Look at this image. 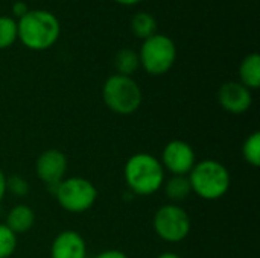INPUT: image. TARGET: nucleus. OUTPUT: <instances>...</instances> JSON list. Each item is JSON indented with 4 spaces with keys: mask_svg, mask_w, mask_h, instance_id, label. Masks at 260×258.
Masks as SVG:
<instances>
[{
    "mask_svg": "<svg viewBox=\"0 0 260 258\" xmlns=\"http://www.w3.org/2000/svg\"><path fill=\"white\" fill-rule=\"evenodd\" d=\"M59 21L49 11L34 9L17 21V38L30 50L50 49L59 38Z\"/></svg>",
    "mask_w": 260,
    "mask_h": 258,
    "instance_id": "nucleus-1",
    "label": "nucleus"
},
{
    "mask_svg": "<svg viewBox=\"0 0 260 258\" xmlns=\"http://www.w3.org/2000/svg\"><path fill=\"white\" fill-rule=\"evenodd\" d=\"M123 175L129 190L139 196L157 193L165 181V169L160 160L145 152L136 154L126 161Z\"/></svg>",
    "mask_w": 260,
    "mask_h": 258,
    "instance_id": "nucleus-2",
    "label": "nucleus"
},
{
    "mask_svg": "<svg viewBox=\"0 0 260 258\" xmlns=\"http://www.w3.org/2000/svg\"><path fill=\"white\" fill-rule=\"evenodd\" d=\"M187 178L192 193L206 201H218L224 198L232 184L229 169L222 163L209 158L197 163Z\"/></svg>",
    "mask_w": 260,
    "mask_h": 258,
    "instance_id": "nucleus-3",
    "label": "nucleus"
},
{
    "mask_svg": "<svg viewBox=\"0 0 260 258\" xmlns=\"http://www.w3.org/2000/svg\"><path fill=\"white\" fill-rule=\"evenodd\" d=\"M102 97L110 111L119 116L134 114L143 100L139 84L131 76L113 75L102 87Z\"/></svg>",
    "mask_w": 260,
    "mask_h": 258,
    "instance_id": "nucleus-4",
    "label": "nucleus"
},
{
    "mask_svg": "<svg viewBox=\"0 0 260 258\" xmlns=\"http://www.w3.org/2000/svg\"><path fill=\"white\" fill-rule=\"evenodd\" d=\"M55 196L61 208L69 213L79 214L88 211L94 205L98 190L91 181L81 176H72L64 178L55 187Z\"/></svg>",
    "mask_w": 260,
    "mask_h": 258,
    "instance_id": "nucleus-5",
    "label": "nucleus"
},
{
    "mask_svg": "<svg viewBox=\"0 0 260 258\" xmlns=\"http://www.w3.org/2000/svg\"><path fill=\"white\" fill-rule=\"evenodd\" d=\"M139 59H140V65L146 70V73L154 76L165 75L175 64L177 59L175 43L166 35L155 33L143 40Z\"/></svg>",
    "mask_w": 260,
    "mask_h": 258,
    "instance_id": "nucleus-6",
    "label": "nucleus"
},
{
    "mask_svg": "<svg viewBox=\"0 0 260 258\" xmlns=\"http://www.w3.org/2000/svg\"><path fill=\"white\" fill-rule=\"evenodd\" d=\"M154 230L161 240L178 243L190 233V217L180 205L168 204L157 210L154 216Z\"/></svg>",
    "mask_w": 260,
    "mask_h": 258,
    "instance_id": "nucleus-7",
    "label": "nucleus"
},
{
    "mask_svg": "<svg viewBox=\"0 0 260 258\" xmlns=\"http://www.w3.org/2000/svg\"><path fill=\"white\" fill-rule=\"evenodd\" d=\"M160 163L174 176H187L197 164L195 151L187 141L172 140L163 148Z\"/></svg>",
    "mask_w": 260,
    "mask_h": 258,
    "instance_id": "nucleus-8",
    "label": "nucleus"
},
{
    "mask_svg": "<svg viewBox=\"0 0 260 258\" xmlns=\"http://www.w3.org/2000/svg\"><path fill=\"white\" fill-rule=\"evenodd\" d=\"M37 176L50 187H56L67 172V157L59 149H47L40 154L35 163Z\"/></svg>",
    "mask_w": 260,
    "mask_h": 258,
    "instance_id": "nucleus-9",
    "label": "nucleus"
},
{
    "mask_svg": "<svg viewBox=\"0 0 260 258\" xmlns=\"http://www.w3.org/2000/svg\"><path fill=\"white\" fill-rule=\"evenodd\" d=\"M219 105L230 114H244L253 103L251 91L241 82L230 81L221 85L218 91Z\"/></svg>",
    "mask_w": 260,
    "mask_h": 258,
    "instance_id": "nucleus-10",
    "label": "nucleus"
},
{
    "mask_svg": "<svg viewBox=\"0 0 260 258\" xmlns=\"http://www.w3.org/2000/svg\"><path fill=\"white\" fill-rule=\"evenodd\" d=\"M52 258H85L87 257V246L82 236L76 231L67 230L59 233L50 248Z\"/></svg>",
    "mask_w": 260,
    "mask_h": 258,
    "instance_id": "nucleus-11",
    "label": "nucleus"
},
{
    "mask_svg": "<svg viewBox=\"0 0 260 258\" xmlns=\"http://www.w3.org/2000/svg\"><path fill=\"white\" fill-rule=\"evenodd\" d=\"M35 224V213L29 205L18 204L12 207L6 216V227L15 234H24L27 233Z\"/></svg>",
    "mask_w": 260,
    "mask_h": 258,
    "instance_id": "nucleus-12",
    "label": "nucleus"
},
{
    "mask_svg": "<svg viewBox=\"0 0 260 258\" xmlns=\"http://www.w3.org/2000/svg\"><path fill=\"white\" fill-rule=\"evenodd\" d=\"M239 78L241 84L247 87L250 91L257 90L260 87V56L259 53L247 55L239 65Z\"/></svg>",
    "mask_w": 260,
    "mask_h": 258,
    "instance_id": "nucleus-13",
    "label": "nucleus"
},
{
    "mask_svg": "<svg viewBox=\"0 0 260 258\" xmlns=\"http://www.w3.org/2000/svg\"><path fill=\"white\" fill-rule=\"evenodd\" d=\"M140 65L139 53L133 49H120L114 55V68L117 75L122 76H131Z\"/></svg>",
    "mask_w": 260,
    "mask_h": 258,
    "instance_id": "nucleus-14",
    "label": "nucleus"
},
{
    "mask_svg": "<svg viewBox=\"0 0 260 258\" xmlns=\"http://www.w3.org/2000/svg\"><path fill=\"white\" fill-rule=\"evenodd\" d=\"M165 193L174 204L187 199L192 193L189 178L187 176H172L165 184Z\"/></svg>",
    "mask_w": 260,
    "mask_h": 258,
    "instance_id": "nucleus-15",
    "label": "nucleus"
},
{
    "mask_svg": "<svg viewBox=\"0 0 260 258\" xmlns=\"http://www.w3.org/2000/svg\"><path fill=\"white\" fill-rule=\"evenodd\" d=\"M131 30L137 38L146 40L157 33V21L155 18L148 12H139L133 17L131 21Z\"/></svg>",
    "mask_w": 260,
    "mask_h": 258,
    "instance_id": "nucleus-16",
    "label": "nucleus"
},
{
    "mask_svg": "<svg viewBox=\"0 0 260 258\" xmlns=\"http://www.w3.org/2000/svg\"><path fill=\"white\" fill-rule=\"evenodd\" d=\"M242 155L244 160L253 166V167H259L260 166V132L254 131L253 134H250L247 137V140L244 141L242 146Z\"/></svg>",
    "mask_w": 260,
    "mask_h": 258,
    "instance_id": "nucleus-17",
    "label": "nucleus"
},
{
    "mask_svg": "<svg viewBox=\"0 0 260 258\" xmlns=\"http://www.w3.org/2000/svg\"><path fill=\"white\" fill-rule=\"evenodd\" d=\"M17 40V21L11 17H0V49L11 47Z\"/></svg>",
    "mask_w": 260,
    "mask_h": 258,
    "instance_id": "nucleus-18",
    "label": "nucleus"
},
{
    "mask_svg": "<svg viewBox=\"0 0 260 258\" xmlns=\"http://www.w3.org/2000/svg\"><path fill=\"white\" fill-rule=\"evenodd\" d=\"M17 249V236L5 225L0 224V258H9Z\"/></svg>",
    "mask_w": 260,
    "mask_h": 258,
    "instance_id": "nucleus-19",
    "label": "nucleus"
},
{
    "mask_svg": "<svg viewBox=\"0 0 260 258\" xmlns=\"http://www.w3.org/2000/svg\"><path fill=\"white\" fill-rule=\"evenodd\" d=\"M29 182L23 176H11L6 178V192H11L14 196L24 198L29 193Z\"/></svg>",
    "mask_w": 260,
    "mask_h": 258,
    "instance_id": "nucleus-20",
    "label": "nucleus"
},
{
    "mask_svg": "<svg viewBox=\"0 0 260 258\" xmlns=\"http://www.w3.org/2000/svg\"><path fill=\"white\" fill-rule=\"evenodd\" d=\"M29 11H30V9L27 8V5H26L24 2H15V3L12 5V14H14L18 20L23 18Z\"/></svg>",
    "mask_w": 260,
    "mask_h": 258,
    "instance_id": "nucleus-21",
    "label": "nucleus"
},
{
    "mask_svg": "<svg viewBox=\"0 0 260 258\" xmlns=\"http://www.w3.org/2000/svg\"><path fill=\"white\" fill-rule=\"evenodd\" d=\"M94 258H128L125 252L117 251V249H110V251H104L99 255H96Z\"/></svg>",
    "mask_w": 260,
    "mask_h": 258,
    "instance_id": "nucleus-22",
    "label": "nucleus"
},
{
    "mask_svg": "<svg viewBox=\"0 0 260 258\" xmlns=\"http://www.w3.org/2000/svg\"><path fill=\"white\" fill-rule=\"evenodd\" d=\"M5 195H6V176L0 169V202L3 201Z\"/></svg>",
    "mask_w": 260,
    "mask_h": 258,
    "instance_id": "nucleus-23",
    "label": "nucleus"
},
{
    "mask_svg": "<svg viewBox=\"0 0 260 258\" xmlns=\"http://www.w3.org/2000/svg\"><path fill=\"white\" fill-rule=\"evenodd\" d=\"M157 258H181L178 254H175V252H163V254H160Z\"/></svg>",
    "mask_w": 260,
    "mask_h": 258,
    "instance_id": "nucleus-24",
    "label": "nucleus"
},
{
    "mask_svg": "<svg viewBox=\"0 0 260 258\" xmlns=\"http://www.w3.org/2000/svg\"><path fill=\"white\" fill-rule=\"evenodd\" d=\"M114 2H117L120 5H136V3H139L142 0H114Z\"/></svg>",
    "mask_w": 260,
    "mask_h": 258,
    "instance_id": "nucleus-25",
    "label": "nucleus"
}]
</instances>
